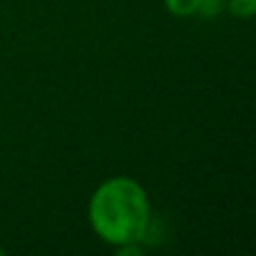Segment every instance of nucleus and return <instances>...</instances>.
Returning <instances> with one entry per match:
<instances>
[{
    "instance_id": "nucleus-2",
    "label": "nucleus",
    "mask_w": 256,
    "mask_h": 256,
    "mask_svg": "<svg viewBox=\"0 0 256 256\" xmlns=\"http://www.w3.org/2000/svg\"><path fill=\"white\" fill-rule=\"evenodd\" d=\"M200 2H202V0H164L168 12L176 14V16H182V18L198 14Z\"/></svg>"
},
{
    "instance_id": "nucleus-4",
    "label": "nucleus",
    "mask_w": 256,
    "mask_h": 256,
    "mask_svg": "<svg viewBox=\"0 0 256 256\" xmlns=\"http://www.w3.org/2000/svg\"><path fill=\"white\" fill-rule=\"evenodd\" d=\"M2 252H4V250H0V254H2Z\"/></svg>"
},
{
    "instance_id": "nucleus-3",
    "label": "nucleus",
    "mask_w": 256,
    "mask_h": 256,
    "mask_svg": "<svg viewBox=\"0 0 256 256\" xmlns=\"http://www.w3.org/2000/svg\"><path fill=\"white\" fill-rule=\"evenodd\" d=\"M227 7H230L232 16H236V18L256 16V0H230Z\"/></svg>"
},
{
    "instance_id": "nucleus-1",
    "label": "nucleus",
    "mask_w": 256,
    "mask_h": 256,
    "mask_svg": "<svg viewBox=\"0 0 256 256\" xmlns=\"http://www.w3.org/2000/svg\"><path fill=\"white\" fill-rule=\"evenodd\" d=\"M150 220L148 196L132 178H112L99 184L90 200V225L106 243L124 248L144 238Z\"/></svg>"
}]
</instances>
